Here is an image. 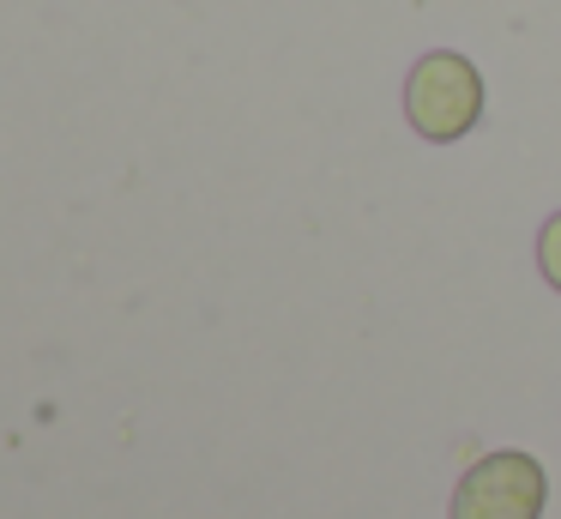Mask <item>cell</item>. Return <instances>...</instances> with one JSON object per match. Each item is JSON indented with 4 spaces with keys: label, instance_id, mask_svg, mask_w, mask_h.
<instances>
[{
    "label": "cell",
    "instance_id": "obj_1",
    "mask_svg": "<svg viewBox=\"0 0 561 519\" xmlns=\"http://www.w3.org/2000/svg\"><path fill=\"white\" fill-rule=\"evenodd\" d=\"M404 115L435 145L465 139L477 127V115H483V79H477V67L465 55H447V48L423 55L411 67V79H404Z\"/></svg>",
    "mask_w": 561,
    "mask_h": 519
},
{
    "label": "cell",
    "instance_id": "obj_2",
    "mask_svg": "<svg viewBox=\"0 0 561 519\" xmlns=\"http://www.w3.org/2000/svg\"><path fill=\"white\" fill-rule=\"evenodd\" d=\"M549 477L531 453H483L453 489V519H537Z\"/></svg>",
    "mask_w": 561,
    "mask_h": 519
},
{
    "label": "cell",
    "instance_id": "obj_3",
    "mask_svg": "<svg viewBox=\"0 0 561 519\" xmlns=\"http://www.w3.org/2000/svg\"><path fill=\"white\" fill-rule=\"evenodd\" d=\"M537 266H543V278L561 290V212L549 217V224H543V236H537Z\"/></svg>",
    "mask_w": 561,
    "mask_h": 519
}]
</instances>
